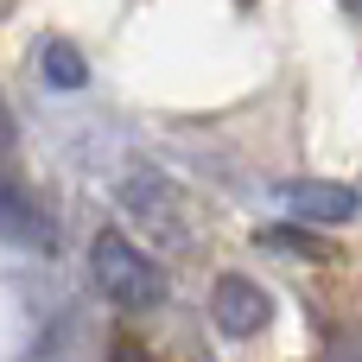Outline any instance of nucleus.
<instances>
[{
    "label": "nucleus",
    "mask_w": 362,
    "mask_h": 362,
    "mask_svg": "<svg viewBox=\"0 0 362 362\" xmlns=\"http://www.w3.org/2000/svg\"><path fill=\"white\" fill-rule=\"evenodd\" d=\"M0 235L19 242V248H51V216L6 178H0Z\"/></svg>",
    "instance_id": "obj_5"
},
{
    "label": "nucleus",
    "mask_w": 362,
    "mask_h": 362,
    "mask_svg": "<svg viewBox=\"0 0 362 362\" xmlns=\"http://www.w3.org/2000/svg\"><path fill=\"white\" fill-rule=\"evenodd\" d=\"M121 210L140 223V235H153L159 248H185V204H178V185H165L153 165H127L121 172Z\"/></svg>",
    "instance_id": "obj_2"
},
{
    "label": "nucleus",
    "mask_w": 362,
    "mask_h": 362,
    "mask_svg": "<svg viewBox=\"0 0 362 362\" xmlns=\"http://www.w3.org/2000/svg\"><path fill=\"white\" fill-rule=\"evenodd\" d=\"M108 362H153V356H146V350H140V344H134V337H121V344H115V350H108Z\"/></svg>",
    "instance_id": "obj_7"
},
{
    "label": "nucleus",
    "mask_w": 362,
    "mask_h": 362,
    "mask_svg": "<svg viewBox=\"0 0 362 362\" xmlns=\"http://www.w3.org/2000/svg\"><path fill=\"white\" fill-rule=\"evenodd\" d=\"M210 318H216L223 337H261V331L274 325V299H267L261 280H248V274H223L216 293H210Z\"/></svg>",
    "instance_id": "obj_3"
},
{
    "label": "nucleus",
    "mask_w": 362,
    "mask_h": 362,
    "mask_svg": "<svg viewBox=\"0 0 362 362\" xmlns=\"http://www.w3.org/2000/svg\"><path fill=\"white\" fill-rule=\"evenodd\" d=\"M45 76H51V89H83V83H89V64H83L76 45L51 38V45H45Z\"/></svg>",
    "instance_id": "obj_6"
},
{
    "label": "nucleus",
    "mask_w": 362,
    "mask_h": 362,
    "mask_svg": "<svg viewBox=\"0 0 362 362\" xmlns=\"http://www.w3.org/2000/svg\"><path fill=\"white\" fill-rule=\"evenodd\" d=\"M89 274H95L102 299L121 305V312H153V305L165 299V267H159L134 235H121V229L95 235V248H89Z\"/></svg>",
    "instance_id": "obj_1"
},
{
    "label": "nucleus",
    "mask_w": 362,
    "mask_h": 362,
    "mask_svg": "<svg viewBox=\"0 0 362 362\" xmlns=\"http://www.w3.org/2000/svg\"><path fill=\"white\" fill-rule=\"evenodd\" d=\"M280 204L293 216H312V223H350L362 197L350 185H331V178H293V185H280Z\"/></svg>",
    "instance_id": "obj_4"
},
{
    "label": "nucleus",
    "mask_w": 362,
    "mask_h": 362,
    "mask_svg": "<svg viewBox=\"0 0 362 362\" xmlns=\"http://www.w3.org/2000/svg\"><path fill=\"white\" fill-rule=\"evenodd\" d=\"M6 134H13V121H6V102H0V140H6Z\"/></svg>",
    "instance_id": "obj_8"
}]
</instances>
